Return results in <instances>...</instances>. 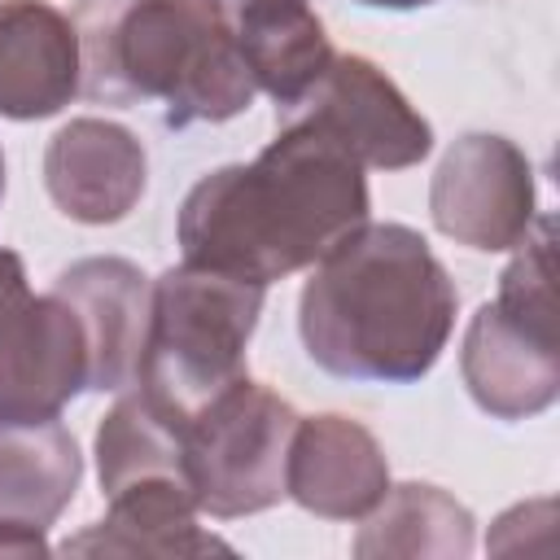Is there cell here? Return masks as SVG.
Masks as SVG:
<instances>
[{
  "instance_id": "e0dca14e",
  "label": "cell",
  "mask_w": 560,
  "mask_h": 560,
  "mask_svg": "<svg viewBox=\"0 0 560 560\" xmlns=\"http://www.w3.org/2000/svg\"><path fill=\"white\" fill-rule=\"evenodd\" d=\"M472 551V516L438 486H394L368 512L363 534L354 538V556H468Z\"/></svg>"
},
{
  "instance_id": "30bf717a",
  "label": "cell",
  "mask_w": 560,
  "mask_h": 560,
  "mask_svg": "<svg viewBox=\"0 0 560 560\" xmlns=\"http://www.w3.org/2000/svg\"><path fill=\"white\" fill-rule=\"evenodd\" d=\"M389 490L381 442L350 416H311L293 424L284 494L328 521L368 516Z\"/></svg>"
},
{
  "instance_id": "5b68a950",
  "label": "cell",
  "mask_w": 560,
  "mask_h": 560,
  "mask_svg": "<svg viewBox=\"0 0 560 560\" xmlns=\"http://www.w3.org/2000/svg\"><path fill=\"white\" fill-rule=\"evenodd\" d=\"M464 381L481 411L521 420L551 407L560 389V306L551 262V219L521 236V254L499 276L464 337Z\"/></svg>"
},
{
  "instance_id": "ac0fdd59",
  "label": "cell",
  "mask_w": 560,
  "mask_h": 560,
  "mask_svg": "<svg viewBox=\"0 0 560 560\" xmlns=\"http://www.w3.org/2000/svg\"><path fill=\"white\" fill-rule=\"evenodd\" d=\"M96 468L105 494L140 477H179L184 481V429L149 407L136 389L122 394L96 429Z\"/></svg>"
},
{
  "instance_id": "d6986e66",
  "label": "cell",
  "mask_w": 560,
  "mask_h": 560,
  "mask_svg": "<svg viewBox=\"0 0 560 560\" xmlns=\"http://www.w3.org/2000/svg\"><path fill=\"white\" fill-rule=\"evenodd\" d=\"M44 529L26 521H0V556H44Z\"/></svg>"
},
{
  "instance_id": "4fadbf2b",
  "label": "cell",
  "mask_w": 560,
  "mask_h": 560,
  "mask_svg": "<svg viewBox=\"0 0 560 560\" xmlns=\"http://www.w3.org/2000/svg\"><path fill=\"white\" fill-rule=\"evenodd\" d=\"M79 92L74 22L44 0H0V114L48 118Z\"/></svg>"
},
{
  "instance_id": "9a60e30c",
  "label": "cell",
  "mask_w": 560,
  "mask_h": 560,
  "mask_svg": "<svg viewBox=\"0 0 560 560\" xmlns=\"http://www.w3.org/2000/svg\"><path fill=\"white\" fill-rule=\"evenodd\" d=\"M214 4L232 22L254 88H262L280 109L298 105L332 61L324 22L311 13L306 0H214Z\"/></svg>"
},
{
  "instance_id": "44dd1931",
  "label": "cell",
  "mask_w": 560,
  "mask_h": 560,
  "mask_svg": "<svg viewBox=\"0 0 560 560\" xmlns=\"http://www.w3.org/2000/svg\"><path fill=\"white\" fill-rule=\"evenodd\" d=\"M363 4H376V9H411V4H429V0H363Z\"/></svg>"
},
{
  "instance_id": "ffe728a7",
  "label": "cell",
  "mask_w": 560,
  "mask_h": 560,
  "mask_svg": "<svg viewBox=\"0 0 560 560\" xmlns=\"http://www.w3.org/2000/svg\"><path fill=\"white\" fill-rule=\"evenodd\" d=\"M31 293H26V271H22V258L13 254V249H0V319L18 306V302H26Z\"/></svg>"
},
{
  "instance_id": "3957f363",
  "label": "cell",
  "mask_w": 560,
  "mask_h": 560,
  "mask_svg": "<svg viewBox=\"0 0 560 560\" xmlns=\"http://www.w3.org/2000/svg\"><path fill=\"white\" fill-rule=\"evenodd\" d=\"M79 92L162 101L171 127L223 122L254 101V74L214 0H79Z\"/></svg>"
},
{
  "instance_id": "6da1fadb",
  "label": "cell",
  "mask_w": 560,
  "mask_h": 560,
  "mask_svg": "<svg viewBox=\"0 0 560 560\" xmlns=\"http://www.w3.org/2000/svg\"><path fill=\"white\" fill-rule=\"evenodd\" d=\"M359 223H368L363 166L319 127L284 118L249 166H223L192 184L179 245L184 262L267 289L319 262Z\"/></svg>"
},
{
  "instance_id": "7402d4cb",
  "label": "cell",
  "mask_w": 560,
  "mask_h": 560,
  "mask_svg": "<svg viewBox=\"0 0 560 560\" xmlns=\"http://www.w3.org/2000/svg\"><path fill=\"white\" fill-rule=\"evenodd\" d=\"M0 192H4V158H0Z\"/></svg>"
},
{
  "instance_id": "7c38bea8",
  "label": "cell",
  "mask_w": 560,
  "mask_h": 560,
  "mask_svg": "<svg viewBox=\"0 0 560 560\" xmlns=\"http://www.w3.org/2000/svg\"><path fill=\"white\" fill-rule=\"evenodd\" d=\"M52 293H61L92 346V385L88 389H122L136 376V359L149 328V276L127 258H79L57 280Z\"/></svg>"
},
{
  "instance_id": "9c48e42d",
  "label": "cell",
  "mask_w": 560,
  "mask_h": 560,
  "mask_svg": "<svg viewBox=\"0 0 560 560\" xmlns=\"http://www.w3.org/2000/svg\"><path fill=\"white\" fill-rule=\"evenodd\" d=\"M433 223L472 249H512L534 223V175L503 136H464L429 188Z\"/></svg>"
},
{
  "instance_id": "277c9868",
  "label": "cell",
  "mask_w": 560,
  "mask_h": 560,
  "mask_svg": "<svg viewBox=\"0 0 560 560\" xmlns=\"http://www.w3.org/2000/svg\"><path fill=\"white\" fill-rule=\"evenodd\" d=\"M258 311L262 284L192 262L171 267L149 293V328L131 376L136 394L171 424L188 429L206 402L245 376V346Z\"/></svg>"
},
{
  "instance_id": "2e32d148",
  "label": "cell",
  "mask_w": 560,
  "mask_h": 560,
  "mask_svg": "<svg viewBox=\"0 0 560 560\" xmlns=\"http://www.w3.org/2000/svg\"><path fill=\"white\" fill-rule=\"evenodd\" d=\"M79 446L61 420H0V521L52 525L79 486Z\"/></svg>"
},
{
  "instance_id": "8fae6325",
  "label": "cell",
  "mask_w": 560,
  "mask_h": 560,
  "mask_svg": "<svg viewBox=\"0 0 560 560\" xmlns=\"http://www.w3.org/2000/svg\"><path fill=\"white\" fill-rule=\"evenodd\" d=\"M44 184L61 214L79 223H118L144 192V149L118 122L74 118L48 140Z\"/></svg>"
},
{
  "instance_id": "8992f818",
  "label": "cell",
  "mask_w": 560,
  "mask_h": 560,
  "mask_svg": "<svg viewBox=\"0 0 560 560\" xmlns=\"http://www.w3.org/2000/svg\"><path fill=\"white\" fill-rule=\"evenodd\" d=\"M293 407L241 376L184 429V486L210 516H249L284 499Z\"/></svg>"
},
{
  "instance_id": "7a4b0ae2",
  "label": "cell",
  "mask_w": 560,
  "mask_h": 560,
  "mask_svg": "<svg viewBox=\"0 0 560 560\" xmlns=\"http://www.w3.org/2000/svg\"><path fill=\"white\" fill-rule=\"evenodd\" d=\"M306 354L350 381H420L455 324V284L402 223H359L302 289Z\"/></svg>"
},
{
  "instance_id": "52a82bcc",
  "label": "cell",
  "mask_w": 560,
  "mask_h": 560,
  "mask_svg": "<svg viewBox=\"0 0 560 560\" xmlns=\"http://www.w3.org/2000/svg\"><path fill=\"white\" fill-rule=\"evenodd\" d=\"M284 118H302L332 136L359 166L398 171L429 153L433 131L429 122L407 105V96L376 70L368 57H337L324 66V74L311 83V92L284 109Z\"/></svg>"
},
{
  "instance_id": "ba28073f",
  "label": "cell",
  "mask_w": 560,
  "mask_h": 560,
  "mask_svg": "<svg viewBox=\"0 0 560 560\" xmlns=\"http://www.w3.org/2000/svg\"><path fill=\"white\" fill-rule=\"evenodd\" d=\"M92 385V346L61 293L26 298L0 319V420L39 424Z\"/></svg>"
},
{
  "instance_id": "5bb4252c",
  "label": "cell",
  "mask_w": 560,
  "mask_h": 560,
  "mask_svg": "<svg viewBox=\"0 0 560 560\" xmlns=\"http://www.w3.org/2000/svg\"><path fill=\"white\" fill-rule=\"evenodd\" d=\"M197 499L179 477H140L109 494L105 521L66 538V556H206L228 551L197 525Z\"/></svg>"
}]
</instances>
